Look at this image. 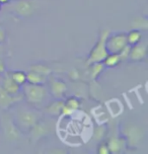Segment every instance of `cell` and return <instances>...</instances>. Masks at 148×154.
I'll return each instance as SVG.
<instances>
[{
	"label": "cell",
	"instance_id": "1",
	"mask_svg": "<svg viewBox=\"0 0 148 154\" xmlns=\"http://www.w3.org/2000/svg\"><path fill=\"white\" fill-rule=\"evenodd\" d=\"M12 117L16 126L23 133L31 130L32 126L42 119V114L37 108L27 103L26 106H20Z\"/></svg>",
	"mask_w": 148,
	"mask_h": 154
},
{
	"label": "cell",
	"instance_id": "2",
	"mask_svg": "<svg viewBox=\"0 0 148 154\" xmlns=\"http://www.w3.org/2000/svg\"><path fill=\"white\" fill-rule=\"evenodd\" d=\"M21 92L26 103L37 108L45 101H48L51 97L48 87L46 84H31L26 83L21 86Z\"/></svg>",
	"mask_w": 148,
	"mask_h": 154
},
{
	"label": "cell",
	"instance_id": "3",
	"mask_svg": "<svg viewBox=\"0 0 148 154\" xmlns=\"http://www.w3.org/2000/svg\"><path fill=\"white\" fill-rule=\"evenodd\" d=\"M121 136L126 140L127 148H137L144 139V130L135 123L126 122L121 126Z\"/></svg>",
	"mask_w": 148,
	"mask_h": 154
},
{
	"label": "cell",
	"instance_id": "4",
	"mask_svg": "<svg viewBox=\"0 0 148 154\" xmlns=\"http://www.w3.org/2000/svg\"><path fill=\"white\" fill-rule=\"evenodd\" d=\"M109 32V29H103L100 34L97 42L95 43L94 48L90 50L88 58L86 60V65L88 66L92 63L95 62H103L105 58L108 56V50H106V38H108Z\"/></svg>",
	"mask_w": 148,
	"mask_h": 154
},
{
	"label": "cell",
	"instance_id": "5",
	"mask_svg": "<svg viewBox=\"0 0 148 154\" xmlns=\"http://www.w3.org/2000/svg\"><path fill=\"white\" fill-rule=\"evenodd\" d=\"M6 5L13 14L21 18L32 16L37 7L34 0H11Z\"/></svg>",
	"mask_w": 148,
	"mask_h": 154
},
{
	"label": "cell",
	"instance_id": "6",
	"mask_svg": "<svg viewBox=\"0 0 148 154\" xmlns=\"http://www.w3.org/2000/svg\"><path fill=\"white\" fill-rule=\"evenodd\" d=\"M2 127H3L4 136L8 141L14 142L20 140L21 136V131L16 126L11 115L7 114V112H5L3 115V117H2Z\"/></svg>",
	"mask_w": 148,
	"mask_h": 154
},
{
	"label": "cell",
	"instance_id": "7",
	"mask_svg": "<svg viewBox=\"0 0 148 154\" xmlns=\"http://www.w3.org/2000/svg\"><path fill=\"white\" fill-rule=\"evenodd\" d=\"M106 50L108 53H120L126 46L128 45L127 43V34L126 32H109L108 38H106Z\"/></svg>",
	"mask_w": 148,
	"mask_h": 154
},
{
	"label": "cell",
	"instance_id": "8",
	"mask_svg": "<svg viewBox=\"0 0 148 154\" xmlns=\"http://www.w3.org/2000/svg\"><path fill=\"white\" fill-rule=\"evenodd\" d=\"M23 100L24 98L23 92L18 93V94H10L0 85V109L7 112L8 109H10Z\"/></svg>",
	"mask_w": 148,
	"mask_h": 154
},
{
	"label": "cell",
	"instance_id": "9",
	"mask_svg": "<svg viewBox=\"0 0 148 154\" xmlns=\"http://www.w3.org/2000/svg\"><path fill=\"white\" fill-rule=\"evenodd\" d=\"M29 133L32 141L37 142L44 137L48 136L49 133H50V126L46 121H43V119H41L39 122L31 128Z\"/></svg>",
	"mask_w": 148,
	"mask_h": 154
},
{
	"label": "cell",
	"instance_id": "10",
	"mask_svg": "<svg viewBox=\"0 0 148 154\" xmlns=\"http://www.w3.org/2000/svg\"><path fill=\"white\" fill-rule=\"evenodd\" d=\"M49 92L53 98H63L67 92V85L64 81L58 78H53L49 84Z\"/></svg>",
	"mask_w": 148,
	"mask_h": 154
},
{
	"label": "cell",
	"instance_id": "11",
	"mask_svg": "<svg viewBox=\"0 0 148 154\" xmlns=\"http://www.w3.org/2000/svg\"><path fill=\"white\" fill-rule=\"evenodd\" d=\"M147 55V44L146 42H139L136 45L131 46L129 59L134 62H140L145 59Z\"/></svg>",
	"mask_w": 148,
	"mask_h": 154
},
{
	"label": "cell",
	"instance_id": "12",
	"mask_svg": "<svg viewBox=\"0 0 148 154\" xmlns=\"http://www.w3.org/2000/svg\"><path fill=\"white\" fill-rule=\"evenodd\" d=\"M109 150V153L112 154H119L123 152L127 148V143L123 136L119 137H111L106 143Z\"/></svg>",
	"mask_w": 148,
	"mask_h": 154
},
{
	"label": "cell",
	"instance_id": "13",
	"mask_svg": "<svg viewBox=\"0 0 148 154\" xmlns=\"http://www.w3.org/2000/svg\"><path fill=\"white\" fill-rule=\"evenodd\" d=\"M64 100L63 98H54L53 101H49L44 109V112L50 117H59L61 116Z\"/></svg>",
	"mask_w": 148,
	"mask_h": 154
},
{
	"label": "cell",
	"instance_id": "14",
	"mask_svg": "<svg viewBox=\"0 0 148 154\" xmlns=\"http://www.w3.org/2000/svg\"><path fill=\"white\" fill-rule=\"evenodd\" d=\"M0 85L2 86V88L6 90L10 94H18L21 92V86L13 80L10 74H5Z\"/></svg>",
	"mask_w": 148,
	"mask_h": 154
},
{
	"label": "cell",
	"instance_id": "15",
	"mask_svg": "<svg viewBox=\"0 0 148 154\" xmlns=\"http://www.w3.org/2000/svg\"><path fill=\"white\" fill-rule=\"evenodd\" d=\"M48 81V76L42 75L34 71L29 70L26 73V82L31 84H46Z\"/></svg>",
	"mask_w": 148,
	"mask_h": 154
},
{
	"label": "cell",
	"instance_id": "16",
	"mask_svg": "<svg viewBox=\"0 0 148 154\" xmlns=\"http://www.w3.org/2000/svg\"><path fill=\"white\" fill-rule=\"evenodd\" d=\"M88 66H89V77L92 80L97 79V77L103 72V70L106 68V66L103 62H95Z\"/></svg>",
	"mask_w": 148,
	"mask_h": 154
},
{
	"label": "cell",
	"instance_id": "17",
	"mask_svg": "<svg viewBox=\"0 0 148 154\" xmlns=\"http://www.w3.org/2000/svg\"><path fill=\"white\" fill-rule=\"evenodd\" d=\"M131 26L134 29H138V31H147L148 29V18L146 16H137L132 20Z\"/></svg>",
	"mask_w": 148,
	"mask_h": 154
},
{
	"label": "cell",
	"instance_id": "18",
	"mask_svg": "<svg viewBox=\"0 0 148 154\" xmlns=\"http://www.w3.org/2000/svg\"><path fill=\"white\" fill-rule=\"evenodd\" d=\"M122 62V59L120 57L119 54H116V53H109L108 54V56L105 58V60L103 61V63L105 64L106 67H109V68H113V67H116Z\"/></svg>",
	"mask_w": 148,
	"mask_h": 154
},
{
	"label": "cell",
	"instance_id": "19",
	"mask_svg": "<svg viewBox=\"0 0 148 154\" xmlns=\"http://www.w3.org/2000/svg\"><path fill=\"white\" fill-rule=\"evenodd\" d=\"M142 32L141 31H138V29H131L130 32H127V43L128 45L130 46H133V45H136L138 44L139 42L142 41Z\"/></svg>",
	"mask_w": 148,
	"mask_h": 154
},
{
	"label": "cell",
	"instance_id": "20",
	"mask_svg": "<svg viewBox=\"0 0 148 154\" xmlns=\"http://www.w3.org/2000/svg\"><path fill=\"white\" fill-rule=\"evenodd\" d=\"M29 70L34 71V72H37L39 74H42V75L45 76H50L52 73V70L50 67H48L47 65L45 64H34L29 67Z\"/></svg>",
	"mask_w": 148,
	"mask_h": 154
},
{
	"label": "cell",
	"instance_id": "21",
	"mask_svg": "<svg viewBox=\"0 0 148 154\" xmlns=\"http://www.w3.org/2000/svg\"><path fill=\"white\" fill-rule=\"evenodd\" d=\"M9 74L13 80L17 84H20V86H23V84L26 83V73L23 72V71H20V70L12 71V72H10Z\"/></svg>",
	"mask_w": 148,
	"mask_h": 154
},
{
	"label": "cell",
	"instance_id": "22",
	"mask_svg": "<svg viewBox=\"0 0 148 154\" xmlns=\"http://www.w3.org/2000/svg\"><path fill=\"white\" fill-rule=\"evenodd\" d=\"M106 131H108V128H106V125H98L94 128V138L95 141L100 142L101 141L106 135Z\"/></svg>",
	"mask_w": 148,
	"mask_h": 154
},
{
	"label": "cell",
	"instance_id": "23",
	"mask_svg": "<svg viewBox=\"0 0 148 154\" xmlns=\"http://www.w3.org/2000/svg\"><path fill=\"white\" fill-rule=\"evenodd\" d=\"M64 104L68 109H70L73 112H75L80 108V100L77 97H75V96H70L66 100H64Z\"/></svg>",
	"mask_w": 148,
	"mask_h": 154
},
{
	"label": "cell",
	"instance_id": "24",
	"mask_svg": "<svg viewBox=\"0 0 148 154\" xmlns=\"http://www.w3.org/2000/svg\"><path fill=\"white\" fill-rule=\"evenodd\" d=\"M68 76H69V78L71 80H74V81H77L80 79V73H79V71L76 69V68L70 69L69 72H68Z\"/></svg>",
	"mask_w": 148,
	"mask_h": 154
},
{
	"label": "cell",
	"instance_id": "25",
	"mask_svg": "<svg viewBox=\"0 0 148 154\" xmlns=\"http://www.w3.org/2000/svg\"><path fill=\"white\" fill-rule=\"evenodd\" d=\"M130 49H131V46L127 45L121 52H120V53H118V54L120 55V57H121L122 61L129 59V53H130Z\"/></svg>",
	"mask_w": 148,
	"mask_h": 154
},
{
	"label": "cell",
	"instance_id": "26",
	"mask_svg": "<svg viewBox=\"0 0 148 154\" xmlns=\"http://www.w3.org/2000/svg\"><path fill=\"white\" fill-rule=\"evenodd\" d=\"M97 153L98 154H109V147L106 143H100L97 146Z\"/></svg>",
	"mask_w": 148,
	"mask_h": 154
},
{
	"label": "cell",
	"instance_id": "27",
	"mask_svg": "<svg viewBox=\"0 0 148 154\" xmlns=\"http://www.w3.org/2000/svg\"><path fill=\"white\" fill-rule=\"evenodd\" d=\"M5 40H6V31L3 26L0 24V46L5 42Z\"/></svg>",
	"mask_w": 148,
	"mask_h": 154
},
{
	"label": "cell",
	"instance_id": "28",
	"mask_svg": "<svg viewBox=\"0 0 148 154\" xmlns=\"http://www.w3.org/2000/svg\"><path fill=\"white\" fill-rule=\"evenodd\" d=\"M5 72H6V64H5L3 57H2L1 54H0V75L4 74Z\"/></svg>",
	"mask_w": 148,
	"mask_h": 154
},
{
	"label": "cell",
	"instance_id": "29",
	"mask_svg": "<svg viewBox=\"0 0 148 154\" xmlns=\"http://www.w3.org/2000/svg\"><path fill=\"white\" fill-rule=\"evenodd\" d=\"M10 1H11V0H0V3H1L2 5H6V4L9 3Z\"/></svg>",
	"mask_w": 148,
	"mask_h": 154
},
{
	"label": "cell",
	"instance_id": "30",
	"mask_svg": "<svg viewBox=\"0 0 148 154\" xmlns=\"http://www.w3.org/2000/svg\"><path fill=\"white\" fill-rule=\"evenodd\" d=\"M1 9H2V4L0 3V11H1Z\"/></svg>",
	"mask_w": 148,
	"mask_h": 154
}]
</instances>
